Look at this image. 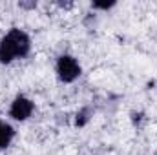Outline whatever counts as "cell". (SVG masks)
<instances>
[{
    "instance_id": "cell-7",
    "label": "cell",
    "mask_w": 157,
    "mask_h": 155,
    "mask_svg": "<svg viewBox=\"0 0 157 155\" xmlns=\"http://www.w3.org/2000/svg\"><path fill=\"white\" fill-rule=\"evenodd\" d=\"M20 6H22V7H35L37 4H35V2H29V4H28V2H20Z\"/></svg>"
},
{
    "instance_id": "cell-3",
    "label": "cell",
    "mask_w": 157,
    "mask_h": 155,
    "mask_svg": "<svg viewBox=\"0 0 157 155\" xmlns=\"http://www.w3.org/2000/svg\"><path fill=\"white\" fill-rule=\"evenodd\" d=\"M9 113H11V117H13L15 120H26L28 117L33 113V102H31L29 99H26V97L20 95V97H17V99L13 100Z\"/></svg>"
},
{
    "instance_id": "cell-2",
    "label": "cell",
    "mask_w": 157,
    "mask_h": 155,
    "mask_svg": "<svg viewBox=\"0 0 157 155\" xmlns=\"http://www.w3.org/2000/svg\"><path fill=\"white\" fill-rule=\"evenodd\" d=\"M57 73H59V78L64 80V82H73L75 78L80 75V66L78 62L70 57V55H62L57 62Z\"/></svg>"
},
{
    "instance_id": "cell-5",
    "label": "cell",
    "mask_w": 157,
    "mask_h": 155,
    "mask_svg": "<svg viewBox=\"0 0 157 155\" xmlns=\"http://www.w3.org/2000/svg\"><path fill=\"white\" fill-rule=\"evenodd\" d=\"M90 120V108H84L77 113V126H84Z\"/></svg>"
},
{
    "instance_id": "cell-6",
    "label": "cell",
    "mask_w": 157,
    "mask_h": 155,
    "mask_svg": "<svg viewBox=\"0 0 157 155\" xmlns=\"http://www.w3.org/2000/svg\"><path fill=\"white\" fill-rule=\"evenodd\" d=\"M115 2H95L93 7H99V9H110Z\"/></svg>"
},
{
    "instance_id": "cell-4",
    "label": "cell",
    "mask_w": 157,
    "mask_h": 155,
    "mask_svg": "<svg viewBox=\"0 0 157 155\" xmlns=\"http://www.w3.org/2000/svg\"><path fill=\"white\" fill-rule=\"evenodd\" d=\"M13 137H15V130L9 124L0 122V150L6 148V146H9V142L13 141Z\"/></svg>"
},
{
    "instance_id": "cell-1",
    "label": "cell",
    "mask_w": 157,
    "mask_h": 155,
    "mask_svg": "<svg viewBox=\"0 0 157 155\" xmlns=\"http://www.w3.org/2000/svg\"><path fill=\"white\" fill-rule=\"evenodd\" d=\"M29 37L20 29H11L0 40V62L7 64L17 57H26L29 53Z\"/></svg>"
}]
</instances>
